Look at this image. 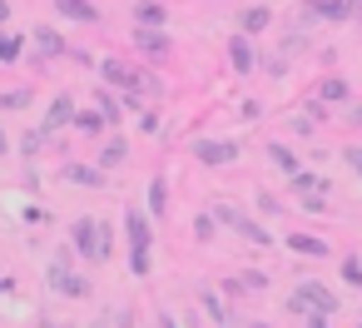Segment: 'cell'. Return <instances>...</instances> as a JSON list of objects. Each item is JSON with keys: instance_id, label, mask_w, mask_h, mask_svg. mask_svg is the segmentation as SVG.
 I'll list each match as a JSON object with an SVG mask.
<instances>
[{"instance_id": "cell-10", "label": "cell", "mask_w": 362, "mask_h": 328, "mask_svg": "<svg viewBox=\"0 0 362 328\" xmlns=\"http://www.w3.org/2000/svg\"><path fill=\"white\" fill-rule=\"evenodd\" d=\"M25 40H30V45H35V50H40L45 60H60V55L70 50V45H65V35H60L55 26H35V30H30Z\"/></svg>"}, {"instance_id": "cell-24", "label": "cell", "mask_w": 362, "mask_h": 328, "mask_svg": "<svg viewBox=\"0 0 362 328\" xmlns=\"http://www.w3.org/2000/svg\"><path fill=\"white\" fill-rule=\"evenodd\" d=\"M70 130H80V135H90V140H95V135H105L110 125L100 120V110H75V125H70Z\"/></svg>"}, {"instance_id": "cell-3", "label": "cell", "mask_w": 362, "mask_h": 328, "mask_svg": "<svg viewBox=\"0 0 362 328\" xmlns=\"http://www.w3.org/2000/svg\"><path fill=\"white\" fill-rule=\"evenodd\" d=\"M45 283H50L55 293H65V298H85V293H90V278L70 273V249H60V254L50 259V268H45Z\"/></svg>"}, {"instance_id": "cell-9", "label": "cell", "mask_w": 362, "mask_h": 328, "mask_svg": "<svg viewBox=\"0 0 362 328\" xmlns=\"http://www.w3.org/2000/svg\"><path fill=\"white\" fill-rule=\"evenodd\" d=\"M75 125V95L70 90H60L55 100H50V110H45V120H40V130L45 135H55V130H70Z\"/></svg>"}, {"instance_id": "cell-40", "label": "cell", "mask_w": 362, "mask_h": 328, "mask_svg": "<svg viewBox=\"0 0 362 328\" xmlns=\"http://www.w3.org/2000/svg\"><path fill=\"white\" fill-rule=\"evenodd\" d=\"M6 154H11V135H6V130H0V159H6Z\"/></svg>"}, {"instance_id": "cell-17", "label": "cell", "mask_w": 362, "mask_h": 328, "mask_svg": "<svg viewBox=\"0 0 362 328\" xmlns=\"http://www.w3.org/2000/svg\"><path fill=\"white\" fill-rule=\"evenodd\" d=\"M144 214H149V219H164V214H169V179H164V174L149 179V209H144Z\"/></svg>"}, {"instance_id": "cell-43", "label": "cell", "mask_w": 362, "mask_h": 328, "mask_svg": "<svg viewBox=\"0 0 362 328\" xmlns=\"http://www.w3.org/2000/svg\"><path fill=\"white\" fill-rule=\"evenodd\" d=\"M184 328H199V318H189V323H184Z\"/></svg>"}, {"instance_id": "cell-33", "label": "cell", "mask_w": 362, "mask_h": 328, "mask_svg": "<svg viewBox=\"0 0 362 328\" xmlns=\"http://www.w3.org/2000/svg\"><path fill=\"white\" fill-rule=\"evenodd\" d=\"M303 214H327V199L322 194H303Z\"/></svg>"}, {"instance_id": "cell-29", "label": "cell", "mask_w": 362, "mask_h": 328, "mask_svg": "<svg viewBox=\"0 0 362 328\" xmlns=\"http://www.w3.org/2000/svg\"><path fill=\"white\" fill-rule=\"evenodd\" d=\"M214 229H218V219H214V214H199V219H194V234H199L204 244L214 239Z\"/></svg>"}, {"instance_id": "cell-38", "label": "cell", "mask_w": 362, "mask_h": 328, "mask_svg": "<svg viewBox=\"0 0 362 328\" xmlns=\"http://www.w3.org/2000/svg\"><path fill=\"white\" fill-rule=\"evenodd\" d=\"M159 328H184V323H179L174 313H159Z\"/></svg>"}, {"instance_id": "cell-4", "label": "cell", "mask_w": 362, "mask_h": 328, "mask_svg": "<svg viewBox=\"0 0 362 328\" xmlns=\"http://www.w3.org/2000/svg\"><path fill=\"white\" fill-rule=\"evenodd\" d=\"M303 21H313V26H342V21H352V6H347V0H303Z\"/></svg>"}, {"instance_id": "cell-7", "label": "cell", "mask_w": 362, "mask_h": 328, "mask_svg": "<svg viewBox=\"0 0 362 328\" xmlns=\"http://www.w3.org/2000/svg\"><path fill=\"white\" fill-rule=\"evenodd\" d=\"M293 298H298L303 308H317V313H327V318L337 313V293H332L327 283H317V278H308V283H298V293H293Z\"/></svg>"}, {"instance_id": "cell-1", "label": "cell", "mask_w": 362, "mask_h": 328, "mask_svg": "<svg viewBox=\"0 0 362 328\" xmlns=\"http://www.w3.org/2000/svg\"><path fill=\"white\" fill-rule=\"evenodd\" d=\"M70 249L85 254L90 264H105V259H115V229L105 219H75L70 224Z\"/></svg>"}, {"instance_id": "cell-20", "label": "cell", "mask_w": 362, "mask_h": 328, "mask_svg": "<svg viewBox=\"0 0 362 328\" xmlns=\"http://www.w3.org/2000/svg\"><path fill=\"white\" fill-rule=\"evenodd\" d=\"M65 179H70V184H90V189H100L110 174H105L100 164H65Z\"/></svg>"}, {"instance_id": "cell-2", "label": "cell", "mask_w": 362, "mask_h": 328, "mask_svg": "<svg viewBox=\"0 0 362 328\" xmlns=\"http://www.w3.org/2000/svg\"><path fill=\"white\" fill-rule=\"evenodd\" d=\"M124 239H129V268H134V278H144L149 273V249H154V229H149V214L144 209H124Z\"/></svg>"}, {"instance_id": "cell-12", "label": "cell", "mask_w": 362, "mask_h": 328, "mask_svg": "<svg viewBox=\"0 0 362 328\" xmlns=\"http://www.w3.org/2000/svg\"><path fill=\"white\" fill-rule=\"evenodd\" d=\"M228 65H233L238 75H248V70L258 65V50H253L248 35H228Z\"/></svg>"}, {"instance_id": "cell-27", "label": "cell", "mask_w": 362, "mask_h": 328, "mask_svg": "<svg viewBox=\"0 0 362 328\" xmlns=\"http://www.w3.org/2000/svg\"><path fill=\"white\" fill-rule=\"evenodd\" d=\"M199 303H204V313H214L218 323H228V313H223V303H218V293H214V288H204V293H199Z\"/></svg>"}, {"instance_id": "cell-28", "label": "cell", "mask_w": 362, "mask_h": 328, "mask_svg": "<svg viewBox=\"0 0 362 328\" xmlns=\"http://www.w3.org/2000/svg\"><path fill=\"white\" fill-rule=\"evenodd\" d=\"M45 140H50L45 130H30V135L21 140V149H25V154H40V149H45Z\"/></svg>"}, {"instance_id": "cell-8", "label": "cell", "mask_w": 362, "mask_h": 328, "mask_svg": "<svg viewBox=\"0 0 362 328\" xmlns=\"http://www.w3.org/2000/svg\"><path fill=\"white\" fill-rule=\"evenodd\" d=\"M100 75H105L110 90H119V95H139V90H134V65H129V60L110 55V60H100Z\"/></svg>"}, {"instance_id": "cell-35", "label": "cell", "mask_w": 362, "mask_h": 328, "mask_svg": "<svg viewBox=\"0 0 362 328\" xmlns=\"http://www.w3.org/2000/svg\"><path fill=\"white\" fill-rule=\"evenodd\" d=\"M238 283H243V288H268V273H258V268H253V273H243Z\"/></svg>"}, {"instance_id": "cell-23", "label": "cell", "mask_w": 362, "mask_h": 328, "mask_svg": "<svg viewBox=\"0 0 362 328\" xmlns=\"http://www.w3.org/2000/svg\"><path fill=\"white\" fill-rule=\"evenodd\" d=\"M268 159H273V164H278L283 174H293V169H303V159H298V154H293V149H288L283 140H268Z\"/></svg>"}, {"instance_id": "cell-30", "label": "cell", "mask_w": 362, "mask_h": 328, "mask_svg": "<svg viewBox=\"0 0 362 328\" xmlns=\"http://www.w3.org/2000/svg\"><path fill=\"white\" fill-rule=\"evenodd\" d=\"M342 278H347L352 288H362V259H342Z\"/></svg>"}, {"instance_id": "cell-45", "label": "cell", "mask_w": 362, "mask_h": 328, "mask_svg": "<svg viewBox=\"0 0 362 328\" xmlns=\"http://www.w3.org/2000/svg\"><path fill=\"white\" fill-rule=\"evenodd\" d=\"M45 328H50V323H45Z\"/></svg>"}, {"instance_id": "cell-44", "label": "cell", "mask_w": 362, "mask_h": 328, "mask_svg": "<svg viewBox=\"0 0 362 328\" xmlns=\"http://www.w3.org/2000/svg\"><path fill=\"white\" fill-rule=\"evenodd\" d=\"M248 328H268V323H248Z\"/></svg>"}, {"instance_id": "cell-15", "label": "cell", "mask_w": 362, "mask_h": 328, "mask_svg": "<svg viewBox=\"0 0 362 328\" xmlns=\"http://www.w3.org/2000/svg\"><path fill=\"white\" fill-rule=\"evenodd\" d=\"M55 11H60L65 21H80V26H95V21H100V6H95V0H55Z\"/></svg>"}, {"instance_id": "cell-31", "label": "cell", "mask_w": 362, "mask_h": 328, "mask_svg": "<svg viewBox=\"0 0 362 328\" xmlns=\"http://www.w3.org/2000/svg\"><path fill=\"white\" fill-rule=\"evenodd\" d=\"M342 164H352V174L362 179V145H347V149H342Z\"/></svg>"}, {"instance_id": "cell-37", "label": "cell", "mask_w": 362, "mask_h": 328, "mask_svg": "<svg viewBox=\"0 0 362 328\" xmlns=\"http://www.w3.org/2000/svg\"><path fill=\"white\" fill-rule=\"evenodd\" d=\"M347 120H352V125L362 130V100H347Z\"/></svg>"}, {"instance_id": "cell-41", "label": "cell", "mask_w": 362, "mask_h": 328, "mask_svg": "<svg viewBox=\"0 0 362 328\" xmlns=\"http://www.w3.org/2000/svg\"><path fill=\"white\" fill-rule=\"evenodd\" d=\"M347 6H352V21H362V0H347Z\"/></svg>"}, {"instance_id": "cell-13", "label": "cell", "mask_w": 362, "mask_h": 328, "mask_svg": "<svg viewBox=\"0 0 362 328\" xmlns=\"http://www.w3.org/2000/svg\"><path fill=\"white\" fill-rule=\"evenodd\" d=\"M313 100H322V105H347V100H352V85H347L342 75H322L317 90H313Z\"/></svg>"}, {"instance_id": "cell-16", "label": "cell", "mask_w": 362, "mask_h": 328, "mask_svg": "<svg viewBox=\"0 0 362 328\" xmlns=\"http://www.w3.org/2000/svg\"><path fill=\"white\" fill-rule=\"evenodd\" d=\"M288 189H293V194H327V179L313 174V169H293V174H288Z\"/></svg>"}, {"instance_id": "cell-11", "label": "cell", "mask_w": 362, "mask_h": 328, "mask_svg": "<svg viewBox=\"0 0 362 328\" xmlns=\"http://www.w3.org/2000/svg\"><path fill=\"white\" fill-rule=\"evenodd\" d=\"M134 30H169V6L139 0V6H134Z\"/></svg>"}, {"instance_id": "cell-5", "label": "cell", "mask_w": 362, "mask_h": 328, "mask_svg": "<svg viewBox=\"0 0 362 328\" xmlns=\"http://www.w3.org/2000/svg\"><path fill=\"white\" fill-rule=\"evenodd\" d=\"M194 159L209 164V169H228L238 159V145L233 140H194Z\"/></svg>"}, {"instance_id": "cell-36", "label": "cell", "mask_w": 362, "mask_h": 328, "mask_svg": "<svg viewBox=\"0 0 362 328\" xmlns=\"http://www.w3.org/2000/svg\"><path fill=\"white\" fill-rule=\"evenodd\" d=\"M139 130H144V135H154V130H159V115H154V110H144V115H139Z\"/></svg>"}, {"instance_id": "cell-19", "label": "cell", "mask_w": 362, "mask_h": 328, "mask_svg": "<svg viewBox=\"0 0 362 328\" xmlns=\"http://www.w3.org/2000/svg\"><path fill=\"white\" fill-rule=\"evenodd\" d=\"M95 110H100V120H105L110 130H119V125H124V110H119V100H115L110 90H95Z\"/></svg>"}, {"instance_id": "cell-42", "label": "cell", "mask_w": 362, "mask_h": 328, "mask_svg": "<svg viewBox=\"0 0 362 328\" xmlns=\"http://www.w3.org/2000/svg\"><path fill=\"white\" fill-rule=\"evenodd\" d=\"M90 328H110V318H95V323H90Z\"/></svg>"}, {"instance_id": "cell-39", "label": "cell", "mask_w": 362, "mask_h": 328, "mask_svg": "<svg viewBox=\"0 0 362 328\" xmlns=\"http://www.w3.org/2000/svg\"><path fill=\"white\" fill-rule=\"evenodd\" d=\"M6 21H11V0H0V30H6Z\"/></svg>"}, {"instance_id": "cell-26", "label": "cell", "mask_w": 362, "mask_h": 328, "mask_svg": "<svg viewBox=\"0 0 362 328\" xmlns=\"http://www.w3.org/2000/svg\"><path fill=\"white\" fill-rule=\"evenodd\" d=\"M30 105V90H0V110H25Z\"/></svg>"}, {"instance_id": "cell-32", "label": "cell", "mask_w": 362, "mask_h": 328, "mask_svg": "<svg viewBox=\"0 0 362 328\" xmlns=\"http://www.w3.org/2000/svg\"><path fill=\"white\" fill-rule=\"evenodd\" d=\"M263 70H268V75H288V55H283V50H278V55H268V60H263Z\"/></svg>"}, {"instance_id": "cell-6", "label": "cell", "mask_w": 362, "mask_h": 328, "mask_svg": "<svg viewBox=\"0 0 362 328\" xmlns=\"http://www.w3.org/2000/svg\"><path fill=\"white\" fill-rule=\"evenodd\" d=\"M129 40H134V50H139L149 65H164V60H169V50H174L169 30H134Z\"/></svg>"}, {"instance_id": "cell-22", "label": "cell", "mask_w": 362, "mask_h": 328, "mask_svg": "<svg viewBox=\"0 0 362 328\" xmlns=\"http://www.w3.org/2000/svg\"><path fill=\"white\" fill-rule=\"evenodd\" d=\"M25 55V35L21 30H0V65H16Z\"/></svg>"}, {"instance_id": "cell-25", "label": "cell", "mask_w": 362, "mask_h": 328, "mask_svg": "<svg viewBox=\"0 0 362 328\" xmlns=\"http://www.w3.org/2000/svg\"><path fill=\"white\" fill-rule=\"evenodd\" d=\"M134 90H139V95H149V100H154V95H164L159 75H154V70H139V65H134Z\"/></svg>"}, {"instance_id": "cell-46", "label": "cell", "mask_w": 362, "mask_h": 328, "mask_svg": "<svg viewBox=\"0 0 362 328\" xmlns=\"http://www.w3.org/2000/svg\"><path fill=\"white\" fill-rule=\"evenodd\" d=\"M357 328H362V323H357Z\"/></svg>"}, {"instance_id": "cell-21", "label": "cell", "mask_w": 362, "mask_h": 328, "mask_svg": "<svg viewBox=\"0 0 362 328\" xmlns=\"http://www.w3.org/2000/svg\"><path fill=\"white\" fill-rule=\"evenodd\" d=\"M124 159H129V140H124V135H115V140L100 149V169H119Z\"/></svg>"}, {"instance_id": "cell-14", "label": "cell", "mask_w": 362, "mask_h": 328, "mask_svg": "<svg viewBox=\"0 0 362 328\" xmlns=\"http://www.w3.org/2000/svg\"><path fill=\"white\" fill-rule=\"evenodd\" d=\"M268 26H273V11H268V6H248V11H238V35L253 40V35H263Z\"/></svg>"}, {"instance_id": "cell-34", "label": "cell", "mask_w": 362, "mask_h": 328, "mask_svg": "<svg viewBox=\"0 0 362 328\" xmlns=\"http://www.w3.org/2000/svg\"><path fill=\"white\" fill-rule=\"evenodd\" d=\"M288 130H293V135H303V140H313V135H317V125H313V120H308V115H303V120H293V125H288Z\"/></svg>"}, {"instance_id": "cell-18", "label": "cell", "mask_w": 362, "mask_h": 328, "mask_svg": "<svg viewBox=\"0 0 362 328\" xmlns=\"http://www.w3.org/2000/svg\"><path fill=\"white\" fill-rule=\"evenodd\" d=\"M288 249L303 259H327V239H317V234H288Z\"/></svg>"}]
</instances>
